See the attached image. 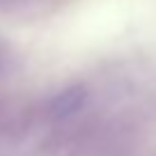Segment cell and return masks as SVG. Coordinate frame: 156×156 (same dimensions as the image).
Wrapping results in <instances>:
<instances>
[{"instance_id": "6da1fadb", "label": "cell", "mask_w": 156, "mask_h": 156, "mask_svg": "<svg viewBox=\"0 0 156 156\" xmlns=\"http://www.w3.org/2000/svg\"><path fill=\"white\" fill-rule=\"evenodd\" d=\"M87 90L83 85H69L62 92H58L53 99L48 101V108H46V115L55 122H62V119H69L76 112H80L85 106H87Z\"/></svg>"}, {"instance_id": "7a4b0ae2", "label": "cell", "mask_w": 156, "mask_h": 156, "mask_svg": "<svg viewBox=\"0 0 156 156\" xmlns=\"http://www.w3.org/2000/svg\"><path fill=\"white\" fill-rule=\"evenodd\" d=\"M7 64H9V53H7L5 46L0 44V78H2V73L7 71Z\"/></svg>"}]
</instances>
